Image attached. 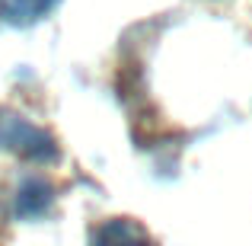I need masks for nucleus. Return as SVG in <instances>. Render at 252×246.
<instances>
[{
  "label": "nucleus",
  "mask_w": 252,
  "mask_h": 246,
  "mask_svg": "<svg viewBox=\"0 0 252 246\" xmlns=\"http://www.w3.org/2000/svg\"><path fill=\"white\" fill-rule=\"evenodd\" d=\"M51 205V185L45 179H26L23 185L16 189V214L19 217H38L45 214Z\"/></svg>",
  "instance_id": "nucleus-3"
},
{
  "label": "nucleus",
  "mask_w": 252,
  "mask_h": 246,
  "mask_svg": "<svg viewBox=\"0 0 252 246\" xmlns=\"http://www.w3.org/2000/svg\"><path fill=\"white\" fill-rule=\"evenodd\" d=\"M0 147L35 163H51L58 157V147L48 131L35 128L29 118L16 112H0Z\"/></svg>",
  "instance_id": "nucleus-1"
},
{
  "label": "nucleus",
  "mask_w": 252,
  "mask_h": 246,
  "mask_svg": "<svg viewBox=\"0 0 252 246\" xmlns=\"http://www.w3.org/2000/svg\"><path fill=\"white\" fill-rule=\"evenodd\" d=\"M58 6V0H0V16L6 23L29 26L35 19H42L45 13H51Z\"/></svg>",
  "instance_id": "nucleus-4"
},
{
  "label": "nucleus",
  "mask_w": 252,
  "mask_h": 246,
  "mask_svg": "<svg viewBox=\"0 0 252 246\" xmlns=\"http://www.w3.org/2000/svg\"><path fill=\"white\" fill-rule=\"evenodd\" d=\"M90 246H157V243L141 224L128 221V217H112L93 230Z\"/></svg>",
  "instance_id": "nucleus-2"
}]
</instances>
